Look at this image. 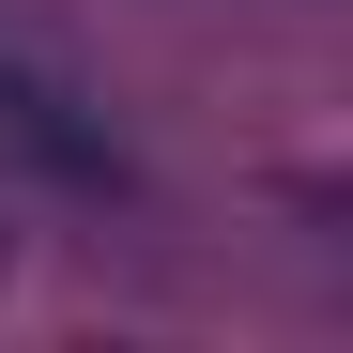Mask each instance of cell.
<instances>
[{"label":"cell","instance_id":"obj_1","mask_svg":"<svg viewBox=\"0 0 353 353\" xmlns=\"http://www.w3.org/2000/svg\"><path fill=\"white\" fill-rule=\"evenodd\" d=\"M0 185H46V200H123V185H139L108 92H92L46 31H16V16H0Z\"/></svg>","mask_w":353,"mask_h":353}]
</instances>
